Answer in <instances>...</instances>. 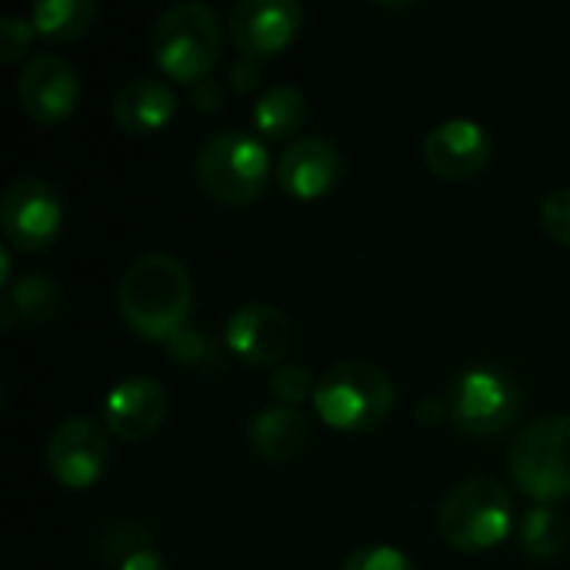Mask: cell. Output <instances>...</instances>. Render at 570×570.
I'll return each mask as SVG.
<instances>
[{
    "instance_id": "cell-1",
    "label": "cell",
    "mask_w": 570,
    "mask_h": 570,
    "mask_svg": "<svg viewBox=\"0 0 570 570\" xmlns=\"http://www.w3.org/2000/svg\"><path fill=\"white\" fill-rule=\"evenodd\" d=\"M117 307L124 324L147 341H170L194 311L190 271L170 254H140L120 277Z\"/></svg>"
},
{
    "instance_id": "cell-2",
    "label": "cell",
    "mask_w": 570,
    "mask_h": 570,
    "mask_svg": "<svg viewBox=\"0 0 570 570\" xmlns=\"http://www.w3.org/2000/svg\"><path fill=\"white\" fill-rule=\"evenodd\" d=\"M267 177H271L267 144L247 130H217L200 144L194 157L197 187L227 207L257 200L267 187Z\"/></svg>"
},
{
    "instance_id": "cell-3",
    "label": "cell",
    "mask_w": 570,
    "mask_h": 570,
    "mask_svg": "<svg viewBox=\"0 0 570 570\" xmlns=\"http://www.w3.org/2000/svg\"><path fill=\"white\" fill-rule=\"evenodd\" d=\"M150 53L170 80L194 87L210 77L220 53V20L214 7L200 0L170 3L154 23Z\"/></svg>"
},
{
    "instance_id": "cell-4",
    "label": "cell",
    "mask_w": 570,
    "mask_h": 570,
    "mask_svg": "<svg viewBox=\"0 0 570 570\" xmlns=\"http://www.w3.org/2000/svg\"><path fill=\"white\" fill-rule=\"evenodd\" d=\"M394 407L391 377L367 361H341L317 381L314 411L331 431H374Z\"/></svg>"
},
{
    "instance_id": "cell-5",
    "label": "cell",
    "mask_w": 570,
    "mask_h": 570,
    "mask_svg": "<svg viewBox=\"0 0 570 570\" xmlns=\"http://www.w3.org/2000/svg\"><path fill=\"white\" fill-rule=\"evenodd\" d=\"M514 504L504 484L491 478H471L458 484L438 511L441 538L458 551H488L511 534Z\"/></svg>"
},
{
    "instance_id": "cell-6",
    "label": "cell",
    "mask_w": 570,
    "mask_h": 570,
    "mask_svg": "<svg viewBox=\"0 0 570 570\" xmlns=\"http://www.w3.org/2000/svg\"><path fill=\"white\" fill-rule=\"evenodd\" d=\"M508 468L514 484L541 501L551 504L570 494V414H548L534 424L521 428L511 441Z\"/></svg>"
},
{
    "instance_id": "cell-7",
    "label": "cell",
    "mask_w": 570,
    "mask_h": 570,
    "mask_svg": "<svg viewBox=\"0 0 570 570\" xmlns=\"http://www.w3.org/2000/svg\"><path fill=\"white\" fill-rule=\"evenodd\" d=\"M451 421L471 438H494L508 431L521 414V387L511 374L491 364L468 367L448 391Z\"/></svg>"
},
{
    "instance_id": "cell-8",
    "label": "cell",
    "mask_w": 570,
    "mask_h": 570,
    "mask_svg": "<svg viewBox=\"0 0 570 570\" xmlns=\"http://www.w3.org/2000/svg\"><path fill=\"white\" fill-rule=\"evenodd\" d=\"M63 224V204L53 184L43 177H17L0 200V227L13 250H47Z\"/></svg>"
},
{
    "instance_id": "cell-9",
    "label": "cell",
    "mask_w": 570,
    "mask_h": 570,
    "mask_svg": "<svg viewBox=\"0 0 570 570\" xmlns=\"http://www.w3.org/2000/svg\"><path fill=\"white\" fill-rule=\"evenodd\" d=\"M47 471L57 484L70 491L94 488L107 464H110V444L97 421L90 417H67L53 428L47 438Z\"/></svg>"
},
{
    "instance_id": "cell-10",
    "label": "cell",
    "mask_w": 570,
    "mask_h": 570,
    "mask_svg": "<svg viewBox=\"0 0 570 570\" xmlns=\"http://www.w3.org/2000/svg\"><path fill=\"white\" fill-rule=\"evenodd\" d=\"M304 10L297 0H237L230 7V40L247 60L277 57L301 30Z\"/></svg>"
},
{
    "instance_id": "cell-11",
    "label": "cell",
    "mask_w": 570,
    "mask_h": 570,
    "mask_svg": "<svg viewBox=\"0 0 570 570\" xmlns=\"http://www.w3.org/2000/svg\"><path fill=\"white\" fill-rule=\"evenodd\" d=\"M17 97L37 124H60L80 100L77 70L57 53H33L17 77Z\"/></svg>"
},
{
    "instance_id": "cell-12",
    "label": "cell",
    "mask_w": 570,
    "mask_h": 570,
    "mask_svg": "<svg viewBox=\"0 0 570 570\" xmlns=\"http://www.w3.org/2000/svg\"><path fill=\"white\" fill-rule=\"evenodd\" d=\"M341 170H344V160H341L337 144L321 134L294 137L281 150L277 167H274L281 190L297 200H314V197L331 194L341 180Z\"/></svg>"
},
{
    "instance_id": "cell-13",
    "label": "cell",
    "mask_w": 570,
    "mask_h": 570,
    "mask_svg": "<svg viewBox=\"0 0 570 570\" xmlns=\"http://www.w3.org/2000/svg\"><path fill=\"white\" fill-rule=\"evenodd\" d=\"M224 341L240 361L267 367L294 347V321L274 304H244L227 317Z\"/></svg>"
},
{
    "instance_id": "cell-14",
    "label": "cell",
    "mask_w": 570,
    "mask_h": 570,
    "mask_svg": "<svg viewBox=\"0 0 570 570\" xmlns=\"http://www.w3.org/2000/svg\"><path fill=\"white\" fill-rule=\"evenodd\" d=\"M424 160L438 177L471 180L491 164V137L471 117H451L424 137Z\"/></svg>"
},
{
    "instance_id": "cell-15",
    "label": "cell",
    "mask_w": 570,
    "mask_h": 570,
    "mask_svg": "<svg viewBox=\"0 0 570 570\" xmlns=\"http://www.w3.org/2000/svg\"><path fill=\"white\" fill-rule=\"evenodd\" d=\"M167 417V391L154 377H124L104 397V424L120 441L150 438Z\"/></svg>"
},
{
    "instance_id": "cell-16",
    "label": "cell",
    "mask_w": 570,
    "mask_h": 570,
    "mask_svg": "<svg viewBox=\"0 0 570 570\" xmlns=\"http://www.w3.org/2000/svg\"><path fill=\"white\" fill-rule=\"evenodd\" d=\"M177 110V94L167 80L160 77H134L127 80L117 97H114V120L137 137H147L154 130H160Z\"/></svg>"
},
{
    "instance_id": "cell-17",
    "label": "cell",
    "mask_w": 570,
    "mask_h": 570,
    "mask_svg": "<svg viewBox=\"0 0 570 570\" xmlns=\"http://www.w3.org/2000/svg\"><path fill=\"white\" fill-rule=\"evenodd\" d=\"M311 441V417L301 407L274 404L250 417L247 424V444L264 461H291L297 458Z\"/></svg>"
},
{
    "instance_id": "cell-18",
    "label": "cell",
    "mask_w": 570,
    "mask_h": 570,
    "mask_svg": "<svg viewBox=\"0 0 570 570\" xmlns=\"http://www.w3.org/2000/svg\"><path fill=\"white\" fill-rule=\"evenodd\" d=\"M250 120H254V130L261 137H267V140L294 137L307 124V97L294 83L267 87L257 97V104L250 110Z\"/></svg>"
},
{
    "instance_id": "cell-19",
    "label": "cell",
    "mask_w": 570,
    "mask_h": 570,
    "mask_svg": "<svg viewBox=\"0 0 570 570\" xmlns=\"http://www.w3.org/2000/svg\"><path fill=\"white\" fill-rule=\"evenodd\" d=\"M97 17L94 0H37L30 7V23L40 37L53 43H73L80 40Z\"/></svg>"
},
{
    "instance_id": "cell-20",
    "label": "cell",
    "mask_w": 570,
    "mask_h": 570,
    "mask_svg": "<svg viewBox=\"0 0 570 570\" xmlns=\"http://www.w3.org/2000/svg\"><path fill=\"white\" fill-rule=\"evenodd\" d=\"M60 311V287L43 274H23L3 291V331L13 324V317H27L33 324H43L57 317Z\"/></svg>"
},
{
    "instance_id": "cell-21",
    "label": "cell",
    "mask_w": 570,
    "mask_h": 570,
    "mask_svg": "<svg viewBox=\"0 0 570 570\" xmlns=\"http://www.w3.org/2000/svg\"><path fill=\"white\" fill-rule=\"evenodd\" d=\"M521 548L538 561H554L568 544V521L558 508L538 504L521 521Z\"/></svg>"
},
{
    "instance_id": "cell-22",
    "label": "cell",
    "mask_w": 570,
    "mask_h": 570,
    "mask_svg": "<svg viewBox=\"0 0 570 570\" xmlns=\"http://www.w3.org/2000/svg\"><path fill=\"white\" fill-rule=\"evenodd\" d=\"M107 561L114 570H167L150 534H134V524H124V534H107Z\"/></svg>"
},
{
    "instance_id": "cell-23",
    "label": "cell",
    "mask_w": 570,
    "mask_h": 570,
    "mask_svg": "<svg viewBox=\"0 0 570 570\" xmlns=\"http://www.w3.org/2000/svg\"><path fill=\"white\" fill-rule=\"evenodd\" d=\"M267 387L287 407H301L304 401H314V394H317V381H314V374L304 364H281L271 374Z\"/></svg>"
},
{
    "instance_id": "cell-24",
    "label": "cell",
    "mask_w": 570,
    "mask_h": 570,
    "mask_svg": "<svg viewBox=\"0 0 570 570\" xmlns=\"http://www.w3.org/2000/svg\"><path fill=\"white\" fill-rule=\"evenodd\" d=\"M167 351H170V357L174 361H180V364H190V367H207V364H217V344L214 341H207L200 331H194L190 324L184 327V331H177L170 341H167Z\"/></svg>"
},
{
    "instance_id": "cell-25",
    "label": "cell",
    "mask_w": 570,
    "mask_h": 570,
    "mask_svg": "<svg viewBox=\"0 0 570 570\" xmlns=\"http://www.w3.org/2000/svg\"><path fill=\"white\" fill-rule=\"evenodd\" d=\"M341 570H414L411 558L391 544H367V548H357Z\"/></svg>"
},
{
    "instance_id": "cell-26",
    "label": "cell",
    "mask_w": 570,
    "mask_h": 570,
    "mask_svg": "<svg viewBox=\"0 0 570 570\" xmlns=\"http://www.w3.org/2000/svg\"><path fill=\"white\" fill-rule=\"evenodd\" d=\"M33 33H37V30H33L30 17H20V13L0 17V63L20 60V57L30 50Z\"/></svg>"
},
{
    "instance_id": "cell-27",
    "label": "cell",
    "mask_w": 570,
    "mask_h": 570,
    "mask_svg": "<svg viewBox=\"0 0 570 570\" xmlns=\"http://www.w3.org/2000/svg\"><path fill=\"white\" fill-rule=\"evenodd\" d=\"M541 224L548 230L551 240L570 247V187H558L544 197L541 207Z\"/></svg>"
},
{
    "instance_id": "cell-28",
    "label": "cell",
    "mask_w": 570,
    "mask_h": 570,
    "mask_svg": "<svg viewBox=\"0 0 570 570\" xmlns=\"http://www.w3.org/2000/svg\"><path fill=\"white\" fill-rule=\"evenodd\" d=\"M414 414H417L421 424L438 428L441 421H451V404H448V397H424V401H417Z\"/></svg>"
},
{
    "instance_id": "cell-29",
    "label": "cell",
    "mask_w": 570,
    "mask_h": 570,
    "mask_svg": "<svg viewBox=\"0 0 570 570\" xmlns=\"http://www.w3.org/2000/svg\"><path fill=\"white\" fill-rule=\"evenodd\" d=\"M220 100H224V90H220V83L217 80H210V77H204V80H197L194 83V104L207 114V110H217L220 107Z\"/></svg>"
},
{
    "instance_id": "cell-30",
    "label": "cell",
    "mask_w": 570,
    "mask_h": 570,
    "mask_svg": "<svg viewBox=\"0 0 570 570\" xmlns=\"http://www.w3.org/2000/svg\"><path fill=\"white\" fill-rule=\"evenodd\" d=\"M230 80H234V90H237V94H244V90L257 87V80H261L257 60H247V57H240V60L230 67Z\"/></svg>"
}]
</instances>
